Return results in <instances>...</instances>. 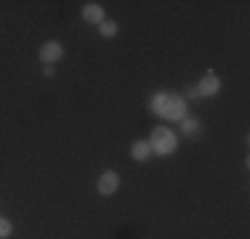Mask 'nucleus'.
Segmentation results:
<instances>
[{
    "mask_svg": "<svg viewBox=\"0 0 250 239\" xmlns=\"http://www.w3.org/2000/svg\"><path fill=\"white\" fill-rule=\"evenodd\" d=\"M152 112H157L165 120H187V101L173 93H154L152 99Z\"/></svg>",
    "mask_w": 250,
    "mask_h": 239,
    "instance_id": "nucleus-1",
    "label": "nucleus"
},
{
    "mask_svg": "<svg viewBox=\"0 0 250 239\" xmlns=\"http://www.w3.org/2000/svg\"><path fill=\"white\" fill-rule=\"evenodd\" d=\"M64 56V45L62 43H56V40H51V43H45L43 48H40V59L43 61H59V59Z\"/></svg>",
    "mask_w": 250,
    "mask_h": 239,
    "instance_id": "nucleus-4",
    "label": "nucleus"
},
{
    "mask_svg": "<svg viewBox=\"0 0 250 239\" xmlns=\"http://www.w3.org/2000/svg\"><path fill=\"white\" fill-rule=\"evenodd\" d=\"M149 146H152L154 154H163V157H165V154H170V152L176 149V136L170 133L168 128H157V130L152 133Z\"/></svg>",
    "mask_w": 250,
    "mask_h": 239,
    "instance_id": "nucleus-2",
    "label": "nucleus"
},
{
    "mask_svg": "<svg viewBox=\"0 0 250 239\" xmlns=\"http://www.w3.org/2000/svg\"><path fill=\"white\" fill-rule=\"evenodd\" d=\"M99 32L104 35V38H112V35L117 32V24L115 21H101V27H99Z\"/></svg>",
    "mask_w": 250,
    "mask_h": 239,
    "instance_id": "nucleus-8",
    "label": "nucleus"
},
{
    "mask_svg": "<svg viewBox=\"0 0 250 239\" xmlns=\"http://www.w3.org/2000/svg\"><path fill=\"white\" fill-rule=\"evenodd\" d=\"M197 91H200V96H216L218 91H221V80H218L216 75H205Z\"/></svg>",
    "mask_w": 250,
    "mask_h": 239,
    "instance_id": "nucleus-5",
    "label": "nucleus"
},
{
    "mask_svg": "<svg viewBox=\"0 0 250 239\" xmlns=\"http://www.w3.org/2000/svg\"><path fill=\"white\" fill-rule=\"evenodd\" d=\"M149 152H152L149 141H136V143H133V149H130V154H133V159H139V162H144V159L149 157Z\"/></svg>",
    "mask_w": 250,
    "mask_h": 239,
    "instance_id": "nucleus-6",
    "label": "nucleus"
},
{
    "mask_svg": "<svg viewBox=\"0 0 250 239\" xmlns=\"http://www.w3.org/2000/svg\"><path fill=\"white\" fill-rule=\"evenodd\" d=\"M8 234H11V220L0 218V237H8Z\"/></svg>",
    "mask_w": 250,
    "mask_h": 239,
    "instance_id": "nucleus-10",
    "label": "nucleus"
},
{
    "mask_svg": "<svg viewBox=\"0 0 250 239\" xmlns=\"http://www.w3.org/2000/svg\"><path fill=\"white\" fill-rule=\"evenodd\" d=\"M181 122H184V133H189V136H194V133L200 130V122H197V120H181Z\"/></svg>",
    "mask_w": 250,
    "mask_h": 239,
    "instance_id": "nucleus-9",
    "label": "nucleus"
},
{
    "mask_svg": "<svg viewBox=\"0 0 250 239\" xmlns=\"http://www.w3.org/2000/svg\"><path fill=\"white\" fill-rule=\"evenodd\" d=\"M83 16H85V21H104V11H101V5H96V3H91V5H85L83 8Z\"/></svg>",
    "mask_w": 250,
    "mask_h": 239,
    "instance_id": "nucleus-7",
    "label": "nucleus"
},
{
    "mask_svg": "<svg viewBox=\"0 0 250 239\" xmlns=\"http://www.w3.org/2000/svg\"><path fill=\"white\" fill-rule=\"evenodd\" d=\"M117 186H120V178H117V173H112V170H106L104 176L99 178V191L104 197H109V194H115Z\"/></svg>",
    "mask_w": 250,
    "mask_h": 239,
    "instance_id": "nucleus-3",
    "label": "nucleus"
}]
</instances>
